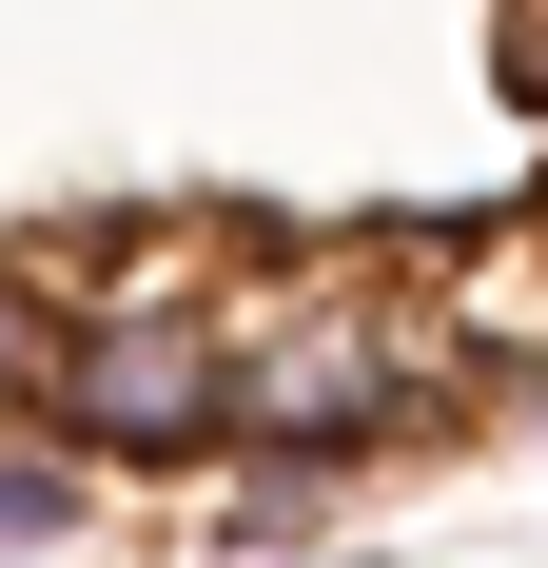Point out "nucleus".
<instances>
[{
  "label": "nucleus",
  "mask_w": 548,
  "mask_h": 568,
  "mask_svg": "<svg viewBox=\"0 0 548 568\" xmlns=\"http://www.w3.org/2000/svg\"><path fill=\"white\" fill-rule=\"evenodd\" d=\"M314 568H333V549H314Z\"/></svg>",
  "instance_id": "39448f33"
},
{
  "label": "nucleus",
  "mask_w": 548,
  "mask_h": 568,
  "mask_svg": "<svg viewBox=\"0 0 548 568\" xmlns=\"http://www.w3.org/2000/svg\"><path fill=\"white\" fill-rule=\"evenodd\" d=\"M450 412V294H392L373 255L235 294V470H373Z\"/></svg>",
  "instance_id": "f257e3e1"
},
{
  "label": "nucleus",
  "mask_w": 548,
  "mask_h": 568,
  "mask_svg": "<svg viewBox=\"0 0 548 568\" xmlns=\"http://www.w3.org/2000/svg\"><path fill=\"white\" fill-rule=\"evenodd\" d=\"M79 490H99V470L59 452V432H0V549H59V529H79Z\"/></svg>",
  "instance_id": "7ed1b4c3"
},
{
  "label": "nucleus",
  "mask_w": 548,
  "mask_h": 568,
  "mask_svg": "<svg viewBox=\"0 0 548 568\" xmlns=\"http://www.w3.org/2000/svg\"><path fill=\"white\" fill-rule=\"evenodd\" d=\"M40 373H59V294L0 255V432H40Z\"/></svg>",
  "instance_id": "20e7f679"
},
{
  "label": "nucleus",
  "mask_w": 548,
  "mask_h": 568,
  "mask_svg": "<svg viewBox=\"0 0 548 568\" xmlns=\"http://www.w3.org/2000/svg\"><path fill=\"white\" fill-rule=\"evenodd\" d=\"M40 432H59L79 470H196V452H235V294H196V275L59 294Z\"/></svg>",
  "instance_id": "f03ea898"
}]
</instances>
